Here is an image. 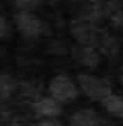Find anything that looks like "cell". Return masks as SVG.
<instances>
[{
	"label": "cell",
	"mask_w": 123,
	"mask_h": 126,
	"mask_svg": "<svg viewBox=\"0 0 123 126\" xmlns=\"http://www.w3.org/2000/svg\"><path fill=\"white\" fill-rule=\"evenodd\" d=\"M112 20L116 25L123 28V8L121 7V10L118 9L116 10V12L112 15Z\"/></svg>",
	"instance_id": "cell-10"
},
{
	"label": "cell",
	"mask_w": 123,
	"mask_h": 126,
	"mask_svg": "<svg viewBox=\"0 0 123 126\" xmlns=\"http://www.w3.org/2000/svg\"><path fill=\"white\" fill-rule=\"evenodd\" d=\"M101 102L110 113L123 117V99L121 97L111 94Z\"/></svg>",
	"instance_id": "cell-7"
},
{
	"label": "cell",
	"mask_w": 123,
	"mask_h": 126,
	"mask_svg": "<svg viewBox=\"0 0 123 126\" xmlns=\"http://www.w3.org/2000/svg\"><path fill=\"white\" fill-rule=\"evenodd\" d=\"M98 117L91 109H83L72 114L70 126H93Z\"/></svg>",
	"instance_id": "cell-6"
},
{
	"label": "cell",
	"mask_w": 123,
	"mask_h": 126,
	"mask_svg": "<svg viewBox=\"0 0 123 126\" xmlns=\"http://www.w3.org/2000/svg\"><path fill=\"white\" fill-rule=\"evenodd\" d=\"M120 81H121V83L123 86V67L122 69V74H121V76H120Z\"/></svg>",
	"instance_id": "cell-14"
},
{
	"label": "cell",
	"mask_w": 123,
	"mask_h": 126,
	"mask_svg": "<svg viewBox=\"0 0 123 126\" xmlns=\"http://www.w3.org/2000/svg\"><path fill=\"white\" fill-rule=\"evenodd\" d=\"M42 0H14L16 7L21 11H31L36 9Z\"/></svg>",
	"instance_id": "cell-9"
},
{
	"label": "cell",
	"mask_w": 123,
	"mask_h": 126,
	"mask_svg": "<svg viewBox=\"0 0 123 126\" xmlns=\"http://www.w3.org/2000/svg\"><path fill=\"white\" fill-rule=\"evenodd\" d=\"M78 80L83 91L92 100L103 101L112 94L110 84L105 79L81 74L78 76Z\"/></svg>",
	"instance_id": "cell-1"
},
{
	"label": "cell",
	"mask_w": 123,
	"mask_h": 126,
	"mask_svg": "<svg viewBox=\"0 0 123 126\" xmlns=\"http://www.w3.org/2000/svg\"><path fill=\"white\" fill-rule=\"evenodd\" d=\"M40 126H63L57 120H46L40 124Z\"/></svg>",
	"instance_id": "cell-13"
},
{
	"label": "cell",
	"mask_w": 123,
	"mask_h": 126,
	"mask_svg": "<svg viewBox=\"0 0 123 126\" xmlns=\"http://www.w3.org/2000/svg\"><path fill=\"white\" fill-rule=\"evenodd\" d=\"M17 28L27 37H35L43 30L41 21L28 11H20L14 17Z\"/></svg>",
	"instance_id": "cell-3"
},
{
	"label": "cell",
	"mask_w": 123,
	"mask_h": 126,
	"mask_svg": "<svg viewBox=\"0 0 123 126\" xmlns=\"http://www.w3.org/2000/svg\"><path fill=\"white\" fill-rule=\"evenodd\" d=\"M73 53L75 54V58L81 64L86 67H94L100 62L99 54L92 47L86 46L85 47L76 49Z\"/></svg>",
	"instance_id": "cell-5"
},
{
	"label": "cell",
	"mask_w": 123,
	"mask_h": 126,
	"mask_svg": "<svg viewBox=\"0 0 123 126\" xmlns=\"http://www.w3.org/2000/svg\"><path fill=\"white\" fill-rule=\"evenodd\" d=\"M71 1H77V0H71Z\"/></svg>",
	"instance_id": "cell-15"
},
{
	"label": "cell",
	"mask_w": 123,
	"mask_h": 126,
	"mask_svg": "<svg viewBox=\"0 0 123 126\" xmlns=\"http://www.w3.org/2000/svg\"><path fill=\"white\" fill-rule=\"evenodd\" d=\"M33 107L35 112L42 116L55 117L61 113V108L58 103L51 98H43L34 102Z\"/></svg>",
	"instance_id": "cell-4"
},
{
	"label": "cell",
	"mask_w": 123,
	"mask_h": 126,
	"mask_svg": "<svg viewBox=\"0 0 123 126\" xmlns=\"http://www.w3.org/2000/svg\"><path fill=\"white\" fill-rule=\"evenodd\" d=\"M93 126H112V125L109 121L100 117H97Z\"/></svg>",
	"instance_id": "cell-12"
},
{
	"label": "cell",
	"mask_w": 123,
	"mask_h": 126,
	"mask_svg": "<svg viewBox=\"0 0 123 126\" xmlns=\"http://www.w3.org/2000/svg\"><path fill=\"white\" fill-rule=\"evenodd\" d=\"M14 88L15 83L12 78L10 75L2 74L0 78V95L1 100L9 98Z\"/></svg>",
	"instance_id": "cell-8"
},
{
	"label": "cell",
	"mask_w": 123,
	"mask_h": 126,
	"mask_svg": "<svg viewBox=\"0 0 123 126\" xmlns=\"http://www.w3.org/2000/svg\"><path fill=\"white\" fill-rule=\"evenodd\" d=\"M49 90L56 100L62 102L73 101L78 94L73 82L63 75L57 76L50 81Z\"/></svg>",
	"instance_id": "cell-2"
},
{
	"label": "cell",
	"mask_w": 123,
	"mask_h": 126,
	"mask_svg": "<svg viewBox=\"0 0 123 126\" xmlns=\"http://www.w3.org/2000/svg\"><path fill=\"white\" fill-rule=\"evenodd\" d=\"M7 33V25L5 19L3 17H1L0 19V36L1 38H3L6 36Z\"/></svg>",
	"instance_id": "cell-11"
}]
</instances>
